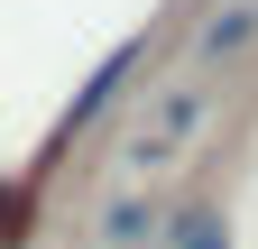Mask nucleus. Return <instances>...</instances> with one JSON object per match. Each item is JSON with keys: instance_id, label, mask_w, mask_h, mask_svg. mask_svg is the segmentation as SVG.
I'll list each match as a JSON object with an SVG mask.
<instances>
[{"instance_id": "nucleus-1", "label": "nucleus", "mask_w": 258, "mask_h": 249, "mask_svg": "<svg viewBox=\"0 0 258 249\" xmlns=\"http://www.w3.org/2000/svg\"><path fill=\"white\" fill-rule=\"evenodd\" d=\"M139 65H148V46H120V55H111V65H102V74H92V83L74 92V130H83V120H102V111L120 102V83H129V74H139Z\"/></svg>"}, {"instance_id": "nucleus-2", "label": "nucleus", "mask_w": 258, "mask_h": 249, "mask_svg": "<svg viewBox=\"0 0 258 249\" xmlns=\"http://www.w3.org/2000/svg\"><path fill=\"white\" fill-rule=\"evenodd\" d=\"M249 19H258V10H221V19L203 28V55H231V46H249Z\"/></svg>"}, {"instance_id": "nucleus-3", "label": "nucleus", "mask_w": 258, "mask_h": 249, "mask_svg": "<svg viewBox=\"0 0 258 249\" xmlns=\"http://www.w3.org/2000/svg\"><path fill=\"white\" fill-rule=\"evenodd\" d=\"M175 240H184V249H231V231H221V222H212V212H194V222H184Z\"/></svg>"}]
</instances>
